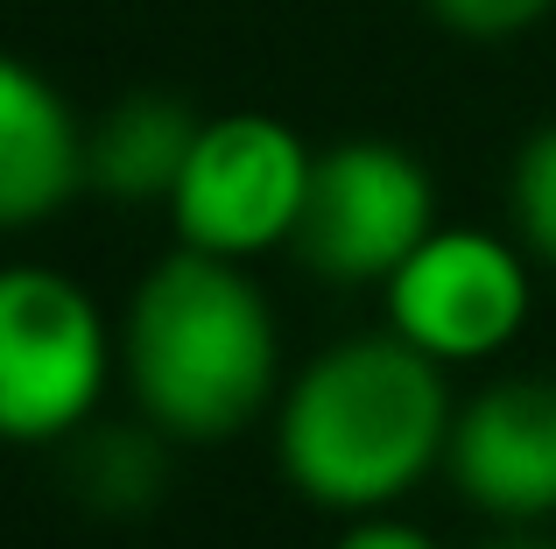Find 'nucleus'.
<instances>
[{"mask_svg": "<svg viewBox=\"0 0 556 549\" xmlns=\"http://www.w3.org/2000/svg\"><path fill=\"white\" fill-rule=\"evenodd\" d=\"M451 381L402 331H367L317 353L275 409L289 486L331 514H380L416 494L451 451Z\"/></svg>", "mask_w": 556, "mask_h": 549, "instance_id": "nucleus-1", "label": "nucleus"}, {"mask_svg": "<svg viewBox=\"0 0 556 549\" xmlns=\"http://www.w3.org/2000/svg\"><path fill=\"white\" fill-rule=\"evenodd\" d=\"M121 373L135 409L177 444L261 423L282 395V331L247 261L204 247L163 254L121 317Z\"/></svg>", "mask_w": 556, "mask_h": 549, "instance_id": "nucleus-2", "label": "nucleus"}, {"mask_svg": "<svg viewBox=\"0 0 556 549\" xmlns=\"http://www.w3.org/2000/svg\"><path fill=\"white\" fill-rule=\"evenodd\" d=\"M113 381L106 310L42 261L0 268V444H71Z\"/></svg>", "mask_w": 556, "mask_h": 549, "instance_id": "nucleus-3", "label": "nucleus"}, {"mask_svg": "<svg viewBox=\"0 0 556 549\" xmlns=\"http://www.w3.org/2000/svg\"><path fill=\"white\" fill-rule=\"evenodd\" d=\"M437 233L430 169L402 141H339L311 155V191L296 219V261L325 282H388L422 240Z\"/></svg>", "mask_w": 556, "mask_h": 549, "instance_id": "nucleus-4", "label": "nucleus"}, {"mask_svg": "<svg viewBox=\"0 0 556 549\" xmlns=\"http://www.w3.org/2000/svg\"><path fill=\"white\" fill-rule=\"evenodd\" d=\"M303 191H311V149L275 113H218L198 127L190 163L169 191L184 247L254 261V254L296 240Z\"/></svg>", "mask_w": 556, "mask_h": 549, "instance_id": "nucleus-5", "label": "nucleus"}, {"mask_svg": "<svg viewBox=\"0 0 556 549\" xmlns=\"http://www.w3.org/2000/svg\"><path fill=\"white\" fill-rule=\"evenodd\" d=\"M388 331H402L437 367H479L507 353L529 324V261L486 226H437L388 274Z\"/></svg>", "mask_w": 556, "mask_h": 549, "instance_id": "nucleus-6", "label": "nucleus"}, {"mask_svg": "<svg viewBox=\"0 0 556 549\" xmlns=\"http://www.w3.org/2000/svg\"><path fill=\"white\" fill-rule=\"evenodd\" d=\"M451 486L493 522H549L556 514V381L507 373L451 416Z\"/></svg>", "mask_w": 556, "mask_h": 549, "instance_id": "nucleus-7", "label": "nucleus"}, {"mask_svg": "<svg viewBox=\"0 0 556 549\" xmlns=\"http://www.w3.org/2000/svg\"><path fill=\"white\" fill-rule=\"evenodd\" d=\"M85 191V127L36 64L0 50V233L42 226Z\"/></svg>", "mask_w": 556, "mask_h": 549, "instance_id": "nucleus-8", "label": "nucleus"}, {"mask_svg": "<svg viewBox=\"0 0 556 549\" xmlns=\"http://www.w3.org/2000/svg\"><path fill=\"white\" fill-rule=\"evenodd\" d=\"M198 113L169 92H127L85 127V191H106L121 205H169L190 141H198Z\"/></svg>", "mask_w": 556, "mask_h": 549, "instance_id": "nucleus-9", "label": "nucleus"}, {"mask_svg": "<svg viewBox=\"0 0 556 549\" xmlns=\"http://www.w3.org/2000/svg\"><path fill=\"white\" fill-rule=\"evenodd\" d=\"M169 430H155L149 416L141 423H85L71 437V486L92 500L99 514H141L163 500L169 486Z\"/></svg>", "mask_w": 556, "mask_h": 549, "instance_id": "nucleus-10", "label": "nucleus"}, {"mask_svg": "<svg viewBox=\"0 0 556 549\" xmlns=\"http://www.w3.org/2000/svg\"><path fill=\"white\" fill-rule=\"evenodd\" d=\"M507 197H515V233H521V247H529L543 268H556V120L535 127V135L521 141Z\"/></svg>", "mask_w": 556, "mask_h": 549, "instance_id": "nucleus-11", "label": "nucleus"}, {"mask_svg": "<svg viewBox=\"0 0 556 549\" xmlns=\"http://www.w3.org/2000/svg\"><path fill=\"white\" fill-rule=\"evenodd\" d=\"M556 0H430V14L458 36H479V42H501V36H521L535 28Z\"/></svg>", "mask_w": 556, "mask_h": 549, "instance_id": "nucleus-12", "label": "nucleus"}, {"mask_svg": "<svg viewBox=\"0 0 556 549\" xmlns=\"http://www.w3.org/2000/svg\"><path fill=\"white\" fill-rule=\"evenodd\" d=\"M331 549H437V536H422L416 522H394V514L380 508V514H359Z\"/></svg>", "mask_w": 556, "mask_h": 549, "instance_id": "nucleus-13", "label": "nucleus"}, {"mask_svg": "<svg viewBox=\"0 0 556 549\" xmlns=\"http://www.w3.org/2000/svg\"><path fill=\"white\" fill-rule=\"evenodd\" d=\"M486 549H556V542H543V536H493Z\"/></svg>", "mask_w": 556, "mask_h": 549, "instance_id": "nucleus-14", "label": "nucleus"}]
</instances>
